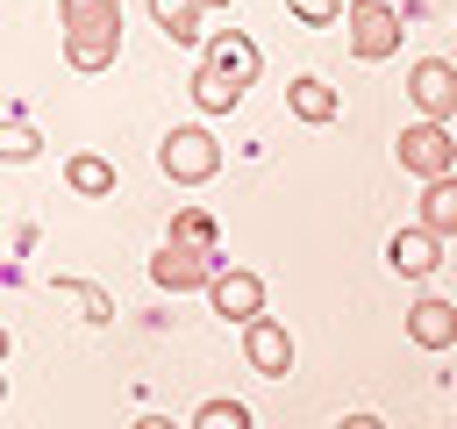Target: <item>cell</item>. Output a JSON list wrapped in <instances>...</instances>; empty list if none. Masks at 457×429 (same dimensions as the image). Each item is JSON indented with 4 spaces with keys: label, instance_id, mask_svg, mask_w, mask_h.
Listing matches in <instances>:
<instances>
[{
    "label": "cell",
    "instance_id": "obj_5",
    "mask_svg": "<svg viewBox=\"0 0 457 429\" xmlns=\"http://www.w3.org/2000/svg\"><path fill=\"white\" fill-rule=\"evenodd\" d=\"M407 93H414L421 122H450V114H457V64H443V57H421V64L407 72Z\"/></svg>",
    "mask_w": 457,
    "mask_h": 429
},
{
    "label": "cell",
    "instance_id": "obj_15",
    "mask_svg": "<svg viewBox=\"0 0 457 429\" xmlns=\"http://www.w3.org/2000/svg\"><path fill=\"white\" fill-rule=\"evenodd\" d=\"M193 100H200V107H207V114H228V107H236V100H243V86H236V79H228V72H214V64H207V57H200V72H193Z\"/></svg>",
    "mask_w": 457,
    "mask_h": 429
},
{
    "label": "cell",
    "instance_id": "obj_21",
    "mask_svg": "<svg viewBox=\"0 0 457 429\" xmlns=\"http://www.w3.org/2000/svg\"><path fill=\"white\" fill-rule=\"evenodd\" d=\"M286 14L307 21V29H328V21H343L350 7H343V0H286Z\"/></svg>",
    "mask_w": 457,
    "mask_h": 429
},
{
    "label": "cell",
    "instance_id": "obj_20",
    "mask_svg": "<svg viewBox=\"0 0 457 429\" xmlns=\"http://www.w3.org/2000/svg\"><path fill=\"white\" fill-rule=\"evenodd\" d=\"M193 429H250V408H243V400H207V408L193 415Z\"/></svg>",
    "mask_w": 457,
    "mask_h": 429
},
{
    "label": "cell",
    "instance_id": "obj_10",
    "mask_svg": "<svg viewBox=\"0 0 457 429\" xmlns=\"http://www.w3.org/2000/svg\"><path fill=\"white\" fill-rule=\"evenodd\" d=\"M407 336H414V350H450V343H457V307L436 300V293H421V300L407 307Z\"/></svg>",
    "mask_w": 457,
    "mask_h": 429
},
{
    "label": "cell",
    "instance_id": "obj_8",
    "mask_svg": "<svg viewBox=\"0 0 457 429\" xmlns=\"http://www.w3.org/2000/svg\"><path fill=\"white\" fill-rule=\"evenodd\" d=\"M243 350H250V372H264V379H286V372H293V336H286V322H271V315H257V322L243 329Z\"/></svg>",
    "mask_w": 457,
    "mask_h": 429
},
{
    "label": "cell",
    "instance_id": "obj_11",
    "mask_svg": "<svg viewBox=\"0 0 457 429\" xmlns=\"http://www.w3.org/2000/svg\"><path fill=\"white\" fill-rule=\"evenodd\" d=\"M286 107H293L300 122H336V114H343V93H336L328 79H314V72H300V79L286 86Z\"/></svg>",
    "mask_w": 457,
    "mask_h": 429
},
{
    "label": "cell",
    "instance_id": "obj_13",
    "mask_svg": "<svg viewBox=\"0 0 457 429\" xmlns=\"http://www.w3.org/2000/svg\"><path fill=\"white\" fill-rule=\"evenodd\" d=\"M64 186L86 193V200H114V164L93 157V150H79V157H64Z\"/></svg>",
    "mask_w": 457,
    "mask_h": 429
},
{
    "label": "cell",
    "instance_id": "obj_18",
    "mask_svg": "<svg viewBox=\"0 0 457 429\" xmlns=\"http://www.w3.org/2000/svg\"><path fill=\"white\" fill-rule=\"evenodd\" d=\"M57 21H64V29H86V21H121V0H57Z\"/></svg>",
    "mask_w": 457,
    "mask_h": 429
},
{
    "label": "cell",
    "instance_id": "obj_24",
    "mask_svg": "<svg viewBox=\"0 0 457 429\" xmlns=\"http://www.w3.org/2000/svg\"><path fill=\"white\" fill-rule=\"evenodd\" d=\"M129 429H179V422H171V415H136Z\"/></svg>",
    "mask_w": 457,
    "mask_h": 429
},
{
    "label": "cell",
    "instance_id": "obj_4",
    "mask_svg": "<svg viewBox=\"0 0 457 429\" xmlns=\"http://www.w3.org/2000/svg\"><path fill=\"white\" fill-rule=\"evenodd\" d=\"M343 36H350V50H357L364 64L393 57V50H400V14H393V0H350Z\"/></svg>",
    "mask_w": 457,
    "mask_h": 429
},
{
    "label": "cell",
    "instance_id": "obj_7",
    "mask_svg": "<svg viewBox=\"0 0 457 429\" xmlns=\"http://www.w3.org/2000/svg\"><path fill=\"white\" fill-rule=\"evenodd\" d=\"M64 57L71 72H107L121 57V21H86V29H64Z\"/></svg>",
    "mask_w": 457,
    "mask_h": 429
},
{
    "label": "cell",
    "instance_id": "obj_17",
    "mask_svg": "<svg viewBox=\"0 0 457 429\" xmlns=\"http://www.w3.org/2000/svg\"><path fill=\"white\" fill-rule=\"evenodd\" d=\"M57 300H71L86 322H114V300H107L100 286H86V279H57Z\"/></svg>",
    "mask_w": 457,
    "mask_h": 429
},
{
    "label": "cell",
    "instance_id": "obj_9",
    "mask_svg": "<svg viewBox=\"0 0 457 429\" xmlns=\"http://www.w3.org/2000/svg\"><path fill=\"white\" fill-rule=\"evenodd\" d=\"M386 265H393L400 279H428V272L443 265V236H428L421 222H414V229H393V243H386Z\"/></svg>",
    "mask_w": 457,
    "mask_h": 429
},
{
    "label": "cell",
    "instance_id": "obj_16",
    "mask_svg": "<svg viewBox=\"0 0 457 429\" xmlns=\"http://www.w3.org/2000/svg\"><path fill=\"white\" fill-rule=\"evenodd\" d=\"M150 14H157V29L171 36V43H200V0H150Z\"/></svg>",
    "mask_w": 457,
    "mask_h": 429
},
{
    "label": "cell",
    "instance_id": "obj_2",
    "mask_svg": "<svg viewBox=\"0 0 457 429\" xmlns=\"http://www.w3.org/2000/svg\"><path fill=\"white\" fill-rule=\"evenodd\" d=\"M157 164H164L171 186H207V179L221 172V143H214L207 129H171V136L157 143Z\"/></svg>",
    "mask_w": 457,
    "mask_h": 429
},
{
    "label": "cell",
    "instance_id": "obj_6",
    "mask_svg": "<svg viewBox=\"0 0 457 429\" xmlns=\"http://www.w3.org/2000/svg\"><path fill=\"white\" fill-rule=\"evenodd\" d=\"M207 300H214V315H221V322H243V329H250V322L264 315V279H257V272H243V265H228V272L207 286Z\"/></svg>",
    "mask_w": 457,
    "mask_h": 429
},
{
    "label": "cell",
    "instance_id": "obj_25",
    "mask_svg": "<svg viewBox=\"0 0 457 429\" xmlns=\"http://www.w3.org/2000/svg\"><path fill=\"white\" fill-rule=\"evenodd\" d=\"M200 7H236V0H200Z\"/></svg>",
    "mask_w": 457,
    "mask_h": 429
},
{
    "label": "cell",
    "instance_id": "obj_23",
    "mask_svg": "<svg viewBox=\"0 0 457 429\" xmlns=\"http://www.w3.org/2000/svg\"><path fill=\"white\" fill-rule=\"evenodd\" d=\"M336 429H386V422H378V415H343Z\"/></svg>",
    "mask_w": 457,
    "mask_h": 429
},
{
    "label": "cell",
    "instance_id": "obj_19",
    "mask_svg": "<svg viewBox=\"0 0 457 429\" xmlns=\"http://www.w3.org/2000/svg\"><path fill=\"white\" fill-rule=\"evenodd\" d=\"M171 236H179V243H200V250H221V236H214V222H207L200 207H186V214H171Z\"/></svg>",
    "mask_w": 457,
    "mask_h": 429
},
{
    "label": "cell",
    "instance_id": "obj_12",
    "mask_svg": "<svg viewBox=\"0 0 457 429\" xmlns=\"http://www.w3.org/2000/svg\"><path fill=\"white\" fill-rule=\"evenodd\" d=\"M207 64H214V72H228L236 86H250V79H257V43H250L243 29H221V36L207 43Z\"/></svg>",
    "mask_w": 457,
    "mask_h": 429
},
{
    "label": "cell",
    "instance_id": "obj_3",
    "mask_svg": "<svg viewBox=\"0 0 457 429\" xmlns=\"http://www.w3.org/2000/svg\"><path fill=\"white\" fill-rule=\"evenodd\" d=\"M400 164H407L421 186L450 179V172H457V136H450V122H414V129H400Z\"/></svg>",
    "mask_w": 457,
    "mask_h": 429
},
{
    "label": "cell",
    "instance_id": "obj_1",
    "mask_svg": "<svg viewBox=\"0 0 457 429\" xmlns=\"http://www.w3.org/2000/svg\"><path fill=\"white\" fill-rule=\"evenodd\" d=\"M221 272H228V257H221V250H200V243H179V236H164V243H157V257H150V279H157L164 293L214 286Z\"/></svg>",
    "mask_w": 457,
    "mask_h": 429
},
{
    "label": "cell",
    "instance_id": "obj_22",
    "mask_svg": "<svg viewBox=\"0 0 457 429\" xmlns=\"http://www.w3.org/2000/svg\"><path fill=\"white\" fill-rule=\"evenodd\" d=\"M0 157H7V164H29V157H36V129H29V122H7V129H0Z\"/></svg>",
    "mask_w": 457,
    "mask_h": 429
},
{
    "label": "cell",
    "instance_id": "obj_14",
    "mask_svg": "<svg viewBox=\"0 0 457 429\" xmlns=\"http://www.w3.org/2000/svg\"><path fill=\"white\" fill-rule=\"evenodd\" d=\"M421 229L428 236H457V172L436 179V186H421Z\"/></svg>",
    "mask_w": 457,
    "mask_h": 429
}]
</instances>
